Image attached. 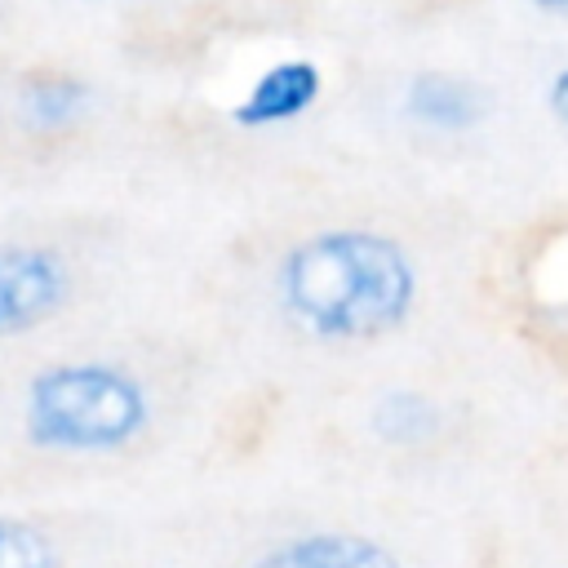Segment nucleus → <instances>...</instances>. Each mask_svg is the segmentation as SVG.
Masks as SVG:
<instances>
[{
	"label": "nucleus",
	"instance_id": "nucleus-1",
	"mask_svg": "<svg viewBox=\"0 0 568 568\" xmlns=\"http://www.w3.org/2000/svg\"><path fill=\"white\" fill-rule=\"evenodd\" d=\"M271 288L280 315L311 342H373L408 324L422 271L386 231L324 226L275 257Z\"/></svg>",
	"mask_w": 568,
	"mask_h": 568
},
{
	"label": "nucleus",
	"instance_id": "nucleus-10",
	"mask_svg": "<svg viewBox=\"0 0 568 568\" xmlns=\"http://www.w3.org/2000/svg\"><path fill=\"white\" fill-rule=\"evenodd\" d=\"M546 106H550V115H555V124L568 133V62L550 75V84H546Z\"/></svg>",
	"mask_w": 568,
	"mask_h": 568
},
{
	"label": "nucleus",
	"instance_id": "nucleus-2",
	"mask_svg": "<svg viewBox=\"0 0 568 568\" xmlns=\"http://www.w3.org/2000/svg\"><path fill=\"white\" fill-rule=\"evenodd\" d=\"M151 426L146 382L115 359H53L22 386V435L40 453L106 457Z\"/></svg>",
	"mask_w": 568,
	"mask_h": 568
},
{
	"label": "nucleus",
	"instance_id": "nucleus-3",
	"mask_svg": "<svg viewBox=\"0 0 568 568\" xmlns=\"http://www.w3.org/2000/svg\"><path fill=\"white\" fill-rule=\"evenodd\" d=\"M75 293V271L58 244L0 240V342L58 320Z\"/></svg>",
	"mask_w": 568,
	"mask_h": 568
},
{
	"label": "nucleus",
	"instance_id": "nucleus-9",
	"mask_svg": "<svg viewBox=\"0 0 568 568\" xmlns=\"http://www.w3.org/2000/svg\"><path fill=\"white\" fill-rule=\"evenodd\" d=\"M0 568H58V546L40 524L0 515Z\"/></svg>",
	"mask_w": 568,
	"mask_h": 568
},
{
	"label": "nucleus",
	"instance_id": "nucleus-5",
	"mask_svg": "<svg viewBox=\"0 0 568 568\" xmlns=\"http://www.w3.org/2000/svg\"><path fill=\"white\" fill-rule=\"evenodd\" d=\"M248 568H404L399 555L364 532H302L288 537L280 546H271L266 555H257Z\"/></svg>",
	"mask_w": 568,
	"mask_h": 568
},
{
	"label": "nucleus",
	"instance_id": "nucleus-4",
	"mask_svg": "<svg viewBox=\"0 0 568 568\" xmlns=\"http://www.w3.org/2000/svg\"><path fill=\"white\" fill-rule=\"evenodd\" d=\"M320 98H324V67L315 58L293 53V58H275L248 80V89L231 106V120L240 129H280L302 120Z\"/></svg>",
	"mask_w": 568,
	"mask_h": 568
},
{
	"label": "nucleus",
	"instance_id": "nucleus-6",
	"mask_svg": "<svg viewBox=\"0 0 568 568\" xmlns=\"http://www.w3.org/2000/svg\"><path fill=\"white\" fill-rule=\"evenodd\" d=\"M488 102L475 80L453 71H417L404 84V115L435 133H466L484 120Z\"/></svg>",
	"mask_w": 568,
	"mask_h": 568
},
{
	"label": "nucleus",
	"instance_id": "nucleus-8",
	"mask_svg": "<svg viewBox=\"0 0 568 568\" xmlns=\"http://www.w3.org/2000/svg\"><path fill=\"white\" fill-rule=\"evenodd\" d=\"M373 430L386 444H422L439 430V408L417 390H386L373 404Z\"/></svg>",
	"mask_w": 568,
	"mask_h": 568
},
{
	"label": "nucleus",
	"instance_id": "nucleus-7",
	"mask_svg": "<svg viewBox=\"0 0 568 568\" xmlns=\"http://www.w3.org/2000/svg\"><path fill=\"white\" fill-rule=\"evenodd\" d=\"M93 89L67 67H36L18 80V115L31 133H67L89 115Z\"/></svg>",
	"mask_w": 568,
	"mask_h": 568
},
{
	"label": "nucleus",
	"instance_id": "nucleus-11",
	"mask_svg": "<svg viewBox=\"0 0 568 568\" xmlns=\"http://www.w3.org/2000/svg\"><path fill=\"white\" fill-rule=\"evenodd\" d=\"M541 13H555V18H568V0H532Z\"/></svg>",
	"mask_w": 568,
	"mask_h": 568
}]
</instances>
